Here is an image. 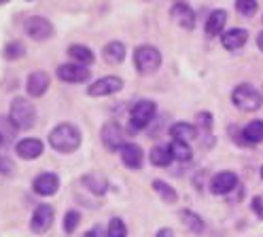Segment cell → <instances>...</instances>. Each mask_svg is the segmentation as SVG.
<instances>
[{"mask_svg": "<svg viewBox=\"0 0 263 237\" xmlns=\"http://www.w3.org/2000/svg\"><path fill=\"white\" fill-rule=\"evenodd\" d=\"M47 138H49V146H51L55 152L70 155V152L79 150L83 135H81V129L74 123H60L49 131Z\"/></svg>", "mask_w": 263, "mask_h": 237, "instance_id": "obj_1", "label": "cell"}, {"mask_svg": "<svg viewBox=\"0 0 263 237\" xmlns=\"http://www.w3.org/2000/svg\"><path fill=\"white\" fill-rule=\"evenodd\" d=\"M9 118L17 129H30L34 127L36 121V108L28 97H13L11 108H9Z\"/></svg>", "mask_w": 263, "mask_h": 237, "instance_id": "obj_2", "label": "cell"}, {"mask_svg": "<svg viewBox=\"0 0 263 237\" xmlns=\"http://www.w3.org/2000/svg\"><path fill=\"white\" fill-rule=\"evenodd\" d=\"M232 102L238 110H244V112H255L263 106V95L253 87L249 83H242L232 91Z\"/></svg>", "mask_w": 263, "mask_h": 237, "instance_id": "obj_3", "label": "cell"}, {"mask_svg": "<svg viewBox=\"0 0 263 237\" xmlns=\"http://www.w3.org/2000/svg\"><path fill=\"white\" fill-rule=\"evenodd\" d=\"M134 66L140 74H153L161 68V51L153 45H140L134 51Z\"/></svg>", "mask_w": 263, "mask_h": 237, "instance_id": "obj_4", "label": "cell"}, {"mask_svg": "<svg viewBox=\"0 0 263 237\" xmlns=\"http://www.w3.org/2000/svg\"><path fill=\"white\" fill-rule=\"evenodd\" d=\"M24 30H26V34L32 38V41H36V43H45V41H49L55 34V28H53V24L47 19V17H43V15H32V17H28L26 19V24H24Z\"/></svg>", "mask_w": 263, "mask_h": 237, "instance_id": "obj_5", "label": "cell"}, {"mask_svg": "<svg viewBox=\"0 0 263 237\" xmlns=\"http://www.w3.org/2000/svg\"><path fill=\"white\" fill-rule=\"evenodd\" d=\"M157 112V106L153 100H140L136 102L134 106H132L129 110V123L134 129H144L146 125H149L153 121V116Z\"/></svg>", "mask_w": 263, "mask_h": 237, "instance_id": "obj_6", "label": "cell"}, {"mask_svg": "<svg viewBox=\"0 0 263 237\" xmlns=\"http://www.w3.org/2000/svg\"><path fill=\"white\" fill-rule=\"evenodd\" d=\"M53 218H55L53 206H49V203H39L36 210L32 212V218H30V231L36 233V235L47 233L53 225Z\"/></svg>", "mask_w": 263, "mask_h": 237, "instance_id": "obj_7", "label": "cell"}, {"mask_svg": "<svg viewBox=\"0 0 263 237\" xmlns=\"http://www.w3.org/2000/svg\"><path fill=\"white\" fill-rule=\"evenodd\" d=\"M123 89V81L119 76H102L93 81L89 87H87V95L89 97H108V95H115Z\"/></svg>", "mask_w": 263, "mask_h": 237, "instance_id": "obj_8", "label": "cell"}, {"mask_svg": "<svg viewBox=\"0 0 263 237\" xmlns=\"http://www.w3.org/2000/svg\"><path fill=\"white\" fill-rule=\"evenodd\" d=\"M55 76L62 83H87L91 76V70H87V66L77 64V62H68V64H60Z\"/></svg>", "mask_w": 263, "mask_h": 237, "instance_id": "obj_9", "label": "cell"}, {"mask_svg": "<svg viewBox=\"0 0 263 237\" xmlns=\"http://www.w3.org/2000/svg\"><path fill=\"white\" fill-rule=\"evenodd\" d=\"M100 138H102V144L108 150H121L127 144L125 142V131H123V127L117 121L104 123L102 129H100Z\"/></svg>", "mask_w": 263, "mask_h": 237, "instance_id": "obj_10", "label": "cell"}, {"mask_svg": "<svg viewBox=\"0 0 263 237\" xmlns=\"http://www.w3.org/2000/svg\"><path fill=\"white\" fill-rule=\"evenodd\" d=\"M60 176L53 172H43L39 174L34 180H32V191L41 197H51L60 191Z\"/></svg>", "mask_w": 263, "mask_h": 237, "instance_id": "obj_11", "label": "cell"}, {"mask_svg": "<svg viewBox=\"0 0 263 237\" xmlns=\"http://www.w3.org/2000/svg\"><path fill=\"white\" fill-rule=\"evenodd\" d=\"M234 189H238V176L234 172H219L210 180L212 195H229Z\"/></svg>", "mask_w": 263, "mask_h": 237, "instance_id": "obj_12", "label": "cell"}, {"mask_svg": "<svg viewBox=\"0 0 263 237\" xmlns=\"http://www.w3.org/2000/svg\"><path fill=\"white\" fill-rule=\"evenodd\" d=\"M49 85H51V76H49L45 70H34L26 81V91L32 97H43L49 89Z\"/></svg>", "mask_w": 263, "mask_h": 237, "instance_id": "obj_13", "label": "cell"}, {"mask_svg": "<svg viewBox=\"0 0 263 237\" xmlns=\"http://www.w3.org/2000/svg\"><path fill=\"white\" fill-rule=\"evenodd\" d=\"M43 150H45V144L39 138H24L15 144V152H17L20 159H24V161L39 159L43 155Z\"/></svg>", "mask_w": 263, "mask_h": 237, "instance_id": "obj_14", "label": "cell"}, {"mask_svg": "<svg viewBox=\"0 0 263 237\" xmlns=\"http://www.w3.org/2000/svg\"><path fill=\"white\" fill-rule=\"evenodd\" d=\"M170 17L185 30H193L195 28V13L187 3H174L170 7Z\"/></svg>", "mask_w": 263, "mask_h": 237, "instance_id": "obj_15", "label": "cell"}, {"mask_svg": "<svg viewBox=\"0 0 263 237\" xmlns=\"http://www.w3.org/2000/svg\"><path fill=\"white\" fill-rule=\"evenodd\" d=\"M119 152H121V161H123L125 167H129V169H140V167H142V163H144V152H142V148H140L138 144L127 142Z\"/></svg>", "mask_w": 263, "mask_h": 237, "instance_id": "obj_16", "label": "cell"}, {"mask_svg": "<svg viewBox=\"0 0 263 237\" xmlns=\"http://www.w3.org/2000/svg\"><path fill=\"white\" fill-rule=\"evenodd\" d=\"M246 41H249V32L242 30V28H232L223 32L221 36V45L227 49V51H238L246 45Z\"/></svg>", "mask_w": 263, "mask_h": 237, "instance_id": "obj_17", "label": "cell"}, {"mask_svg": "<svg viewBox=\"0 0 263 237\" xmlns=\"http://www.w3.org/2000/svg\"><path fill=\"white\" fill-rule=\"evenodd\" d=\"M227 11L225 9H215L210 15H208V19H206V36H219V34H223L225 30V24H227Z\"/></svg>", "mask_w": 263, "mask_h": 237, "instance_id": "obj_18", "label": "cell"}, {"mask_svg": "<svg viewBox=\"0 0 263 237\" xmlns=\"http://www.w3.org/2000/svg\"><path fill=\"white\" fill-rule=\"evenodd\" d=\"M178 218H180V223L185 225L187 231H191V233H195V235L204 233V227H206L204 220H202L200 214H195L193 210H180V212H178Z\"/></svg>", "mask_w": 263, "mask_h": 237, "instance_id": "obj_19", "label": "cell"}, {"mask_svg": "<svg viewBox=\"0 0 263 237\" xmlns=\"http://www.w3.org/2000/svg\"><path fill=\"white\" fill-rule=\"evenodd\" d=\"M81 182H83L93 195H104V193L108 191V180H106L100 172H89V174H85L83 178H81Z\"/></svg>", "mask_w": 263, "mask_h": 237, "instance_id": "obj_20", "label": "cell"}, {"mask_svg": "<svg viewBox=\"0 0 263 237\" xmlns=\"http://www.w3.org/2000/svg\"><path fill=\"white\" fill-rule=\"evenodd\" d=\"M125 51L127 49H125V45L121 41H112V43L104 45V49H102L104 62H108V64H121L125 60Z\"/></svg>", "mask_w": 263, "mask_h": 237, "instance_id": "obj_21", "label": "cell"}, {"mask_svg": "<svg viewBox=\"0 0 263 237\" xmlns=\"http://www.w3.org/2000/svg\"><path fill=\"white\" fill-rule=\"evenodd\" d=\"M170 135L174 140H183V142H191L197 138V127L191 125V123H185V121H178L170 127Z\"/></svg>", "mask_w": 263, "mask_h": 237, "instance_id": "obj_22", "label": "cell"}, {"mask_svg": "<svg viewBox=\"0 0 263 237\" xmlns=\"http://www.w3.org/2000/svg\"><path fill=\"white\" fill-rule=\"evenodd\" d=\"M66 53H68L77 64H83V66H91V64L96 62L93 51H91L87 45H70Z\"/></svg>", "mask_w": 263, "mask_h": 237, "instance_id": "obj_23", "label": "cell"}, {"mask_svg": "<svg viewBox=\"0 0 263 237\" xmlns=\"http://www.w3.org/2000/svg\"><path fill=\"white\" fill-rule=\"evenodd\" d=\"M242 138H244L246 144H259V142H263V121H261V118H255V121H251L249 125L242 129Z\"/></svg>", "mask_w": 263, "mask_h": 237, "instance_id": "obj_24", "label": "cell"}, {"mask_svg": "<svg viewBox=\"0 0 263 237\" xmlns=\"http://www.w3.org/2000/svg\"><path fill=\"white\" fill-rule=\"evenodd\" d=\"M149 159H151V163L155 167H168L174 161V155H172L170 146H153Z\"/></svg>", "mask_w": 263, "mask_h": 237, "instance_id": "obj_25", "label": "cell"}, {"mask_svg": "<svg viewBox=\"0 0 263 237\" xmlns=\"http://www.w3.org/2000/svg\"><path fill=\"white\" fill-rule=\"evenodd\" d=\"M153 189H155V193L166 201V203H176L178 201V193H176V189H172V186L166 182V180H153Z\"/></svg>", "mask_w": 263, "mask_h": 237, "instance_id": "obj_26", "label": "cell"}, {"mask_svg": "<svg viewBox=\"0 0 263 237\" xmlns=\"http://www.w3.org/2000/svg\"><path fill=\"white\" fill-rule=\"evenodd\" d=\"M26 55V45L22 41H11L5 49H3V57L7 62H17Z\"/></svg>", "mask_w": 263, "mask_h": 237, "instance_id": "obj_27", "label": "cell"}, {"mask_svg": "<svg viewBox=\"0 0 263 237\" xmlns=\"http://www.w3.org/2000/svg\"><path fill=\"white\" fill-rule=\"evenodd\" d=\"M170 150H172V155H174L176 161H189V159H191V146H189V142L172 140Z\"/></svg>", "mask_w": 263, "mask_h": 237, "instance_id": "obj_28", "label": "cell"}, {"mask_svg": "<svg viewBox=\"0 0 263 237\" xmlns=\"http://www.w3.org/2000/svg\"><path fill=\"white\" fill-rule=\"evenodd\" d=\"M79 223H81V212L79 210H68V212L64 214V233L66 235H72L77 231Z\"/></svg>", "mask_w": 263, "mask_h": 237, "instance_id": "obj_29", "label": "cell"}, {"mask_svg": "<svg viewBox=\"0 0 263 237\" xmlns=\"http://www.w3.org/2000/svg\"><path fill=\"white\" fill-rule=\"evenodd\" d=\"M106 237H127V227L121 218H110L106 227Z\"/></svg>", "mask_w": 263, "mask_h": 237, "instance_id": "obj_30", "label": "cell"}, {"mask_svg": "<svg viewBox=\"0 0 263 237\" xmlns=\"http://www.w3.org/2000/svg\"><path fill=\"white\" fill-rule=\"evenodd\" d=\"M257 9H259L257 0H236V11L242 17H253L257 13Z\"/></svg>", "mask_w": 263, "mask_h": 237, "instance_id": "obj_31", "label": "cell"}, {"mask_svg": "<svg viewBox=\"0 0 263 237\" xmlns=\"http://www.w3.org/2000/svg\"><path fill=\"white\" fill-rule=\"evenodd\" d=\"M15 131H17V127L13 125V121H11L9 116H7V118H0V133H3V138H5V144L13 138Z\"/></svg>", "mask_w": 263, "mask_h": 237, "instance_id": "obj_32", "label": "cell"}, {"mask_svg": "<svg viewBox=\"0 0 263 237\" xmlns=\"http://www.w3.org/2000/svg\"><path fill=\"white\" fill-rule=\"evenodd\" d=\"M13 172H15V163L7 155H0V174H3V176H11Z\"/></svg>", "mask_w": 263, "mask_h": 237, "instance_id": "obj_33", "label": "cell"}, {"mask_svg": "<svg viewBox=\"0 0 263 237\" xmlns=\"http://www.w3.org/2000/svg\"><path fill=\"white\" fill-rule=\"evenodd\" d=\"M197 125H200L204 131H210L212 129V114L210 112H200L197 114Z\"/></svg>", "mask_w": 263, "mask_h": 237, "instance_id": "obj_34", "label": "cell"}, {"mask_svg": "<svg viewBox=\"0 0 263 237\" xmlns=\"http://www.w3.org/2000/svg\"><path fill=\"white\" fill-rule=\"evenodd\" d=\"M253 212L263 218V199H261V197H255V199H253Z\"/></svg>", "mask_w": 263, "mask_h": 237, "instance_id": "obj_35", "label": "cell"}, {"mask_svg": "<svg viewBox=\"0 0 263 237\" xmlns=\"http://www.w3.org/2000/svg\"><path fill=\"white\" fill-rule=\"evenodd\" d=\"M155 237H174V231L172 229H159L155 233Z\"/></svg>", "mask_w": 263, "mask_h": 237, "instance_id": "obj_36", "label": "cell"}, {"mask_svg": "<svg viewBox=\"0 0 263 237\" xmlns=\"http://www.w3.org/2000/svg\"><path fill=\"white\" fill-rule=\"evenodd\" d=\"M257 47L261 49V53H263V30L259 32V36H257Z\"/></svg>", "mask_w": 263, "mask_h": 237, "instance_id": "obj_37", "label": "cell"}, {"mask_svg": "<svg viewBox=\"0 0 263 237\" xmlns=\"http://www.w3.org/2000/svg\"><path fill=\"white\" fill-rule=\"evenodd\" d=\"M81 237H96V229H91V231H87L85 235H81Z\"/></svg>", "mask_w": 263, "mask_h": 237, "instance_id": "obj_38", "label": "cell"}, {"mask_svg": "<svg viewBox=\"0 0 263 237\" xmlns=\"http://www.w3.org/2000/svg\"><path fill=\"white\" fill-rule=\"evenodd\" d=\"M96 237H104V233H102L100 229H96Z\"/></svg>", "mask_w": 263, "mask_h": 237, "instance_id": "obj_39", "label": "cell"}, {"mask_svg": "<svg viewBox=\"0 0 263 237\" xmlns=\"http://www.w3.org/2000/svg\"><path fill=\"white\" fill-rule=\"evenodd\" d=\"M5 146V138H3V133H0V148Z\"/></svg>", "mask_w": 263, "mask_h": 237, "instance_id": "obj_40", "label": "cell"}, {"mask_svg": "<svg viewBox=\"0 0 263 237\" xmlns=\"http://www.w3.org/2000/svg\"><path fill=\"white\" fill-rule=\"evenodd\" d=\"M7 3H11V0H0V5H7Z\"/></svg>", "mask_w": 263, "mask_h": 237, "instance_id": "obj_41", "label": "cell"}, {"mask_svg": "<svg viewBox=\"0 0 263 237\" xmlns=\"http://www.w3.org/2000/svg\"><path fill=\"white\" fill-rule=\"evenodd\" d=\"M144 3H153V0H144Z\"/></svg>", "mask_w": 263, "mask_h": 237, "instance_id": "obj_42", "label": "cell"}, {"mask_svg": "<svg viewBox=\"0 0 263 237\" xmlns=\"http://www.w3.org/2000/svg\"><path fill=\"white\" fill-rule=\"evenodd\" d=\"M261 178H263V167H261Z\"/></svg>", "mask_w": 263, "mask_h": 237, "instance_id": "obj_43", "label": "cell"}]
</instances>
